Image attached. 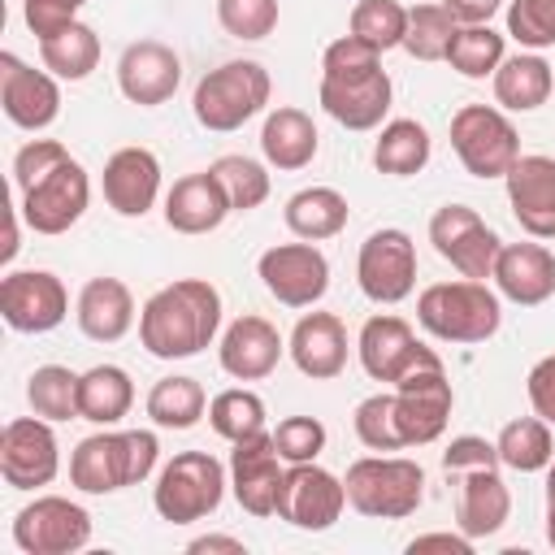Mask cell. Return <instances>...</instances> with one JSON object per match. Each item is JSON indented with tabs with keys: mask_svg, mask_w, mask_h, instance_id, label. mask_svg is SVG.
Wrapping results in <instances>:
<instances>
[{
	"mask_svg": "<svg viewBox=\"0 0 555 555\" xmlns=\"http://www.w3.org/2000/svg\"><path fill=\"white\" fill-rule=\"evenodd\" d=\"M221 334V291L208 278H178L139 308V343L156 360H191Z\"/></svg>",
	"mask_w": 555,
	"mask_h": 555,
	"instance_id": "obj_1",
	"label": "cell"
},
{
	"mask_svg": "<svg viewBox=\"0 0 555 555\" xmlns=\"http://www.w3.org/2000/svg\"><path fill=\"white\" fill-rule=\"evenodd\" d=\"M416 321L438 343H486L503 325V295L473 278L434 282L416 295Z\"/></svg>",
	"mask_w": 555,
	"mask_h": 555,
	"instance_id": "obj_2",
	"label": "cell"
},
{
	"mask_svg": "<svg viewBox=\"0 0 555 555\" xmlns=\"http://www.w3.org/2000/svg\"><path fill=\"white\" fill-rule=\"evenodd\" d=\"M273 95V78L260 61L251 56H238V61H221L217 69H208L199 82H195V95H191V113L204 130L212 134H230V130H243L256 113H264Z\"/></svg>",
	"mask_w": 555,
	"mask_h": 555,
	"instance_id": "obj_3",
	"label": "cell"
},
{
	"mask_svg": "<svg viewBox=\"0 0 555 555\" xmlns=\"http://www.w3.org/2000/svg\"><path fill=\"white\" fill-rule=\"evenodd\" d=\"M347 507L369 520H403L425 503V468L408 455H360L347 464Z\"/></svg>",
	"mask_w": 555,
	"mask_h": 555,
	"instance_id": "obj_4",
	"label": "cell"
},
{
	"mask_svg": "<svg viewBox=\"0 0 555 555\" xmlns=\"http://www.w3.org/2000/svg\"><path fill=\"white\" fill-rule=\"evenodd\" d=\"M230 468L208 455V451H178L173 460L160 464L156 486H152V507L169 525H195L212 516L225 499Z\"/></svg>",
	"mask_w": 555,
	"mask_h": 555,
	"instance_id": "obj_5",
	"label": "cell"
},
{
	"mask_svg": "<svg viewBox=\"0 0 555 555\" xmlns=\"http://www.w3.org/2000/svg\"><path fill=\"white\" fill-rule=\"evenodd\" d=\"M395 412H399V429L408 447H429L442 438L451 408H455V390L447 382V364L442 356L429 347L395 386Z\"/></svg>",
	"mask_w": 555,
	"mask_h": 555,
	"instance_id": "obj_6",
	"label": "cell"
},
{
	"mask_svg": "<svg viewBox=\"0 0 555 555\" xmlns=\"http://www.w3.org/2000/svg\"><path fill=\"white\" fill-rule=\"evenodd\" d=\"M451 152L460 156L464 173L490 182L516 165L520 134L499 104H464L451 117Z\"/></svg>",
	"mask_w": 555,
	"mask_h": 555,
	"instance_id": "obj_7",
	"label": "cell"
},
{
	"mask_svg": "<svg viewBox=\"0 0 555 555\" xmlns=\"http://www.w3.org/2000/svg\"><path fill=\"white\" fill-rule=\"evenodd\" d=\"M91 542V512L65 494H35L13 516V546L22 555H74Z\"/></svg>",
	"mask_w": 555,
	"mask_h": 555,
	"instance_id": "obj_8",
	"label": "cell"
},
{
	"mask_svg": "<svg viewBox=\"0 0 555 555\" xmlns=\"http://www.w3.org/2000/svg\"><path fill=\"white\" fill-rule=\"evenodd\" d=\"M429 243L434 251L460 273V278H473V282H490L494 273V260H499V230L481 221L477 208L468 204H442L434 217H429Z\"/></svg>",
	"mask_w": 555,
	"mask_h": 555,
	"instance_id": "obj_9",
	"label": "cell"
},
{
	"mask_svg": "<svg viewBox=\"0 0 555 555\" xmlns=\"http://www.w3.org/2000/svg\"><path fill=\"white\" fill-rule=\"evenodd\" d=\"M256 278L282 308H317L330 291V260L317 243H273L256 260Z\"/></svg>",
	"mask_w": 555,
	"mask_h": 555,
	"instance_id": "obj_10",
	"label": "cell"
},
{
	"mask_svg": "<svg viewBox=\"0 0 555 555\" xmlns=\"http://www.w3.org/2000/svg\"><path fill=\"white\" fill-rule=\"evenodd\" d=\"M356 282L373 304H403L416 291V243L399 225H382L360 243Z\"/></svg>",
	"mask_w": 555,
	"mask_h": 555,
	"instance_id": "obj_11",
	"label": "cell"
},
{
	"mask_svg": "<svg viewBox=\"0 0 555 555\" xmlns=\"http://www.w3.org/2000/svg\"><path fill=\"white\" fill-rule=\"evenodd\" d=\"M17 195H22L17 208H22L26 225L35 234L52 238V234H65V230H74L82 221V212L91 204V173H87L82 160L65 156L43 182H35L30 191H17Z\"/></svg>",
	"mask_w": 555,
	"mask_h": 555,
	"instance_id": "obj_12",
	"label": "cell"
},
{
	"mask_svg": "<svg viewBox=\"0 0 555 555\" xmlns=\"http://www.w3.org/2000/svg\"><path fill=\"white\" fill-rule=\"evenodd\" d=\"M61 473V442L52 421L43 416H13L0 429V477L13 490H39L52 486V477Z\"/></svg>",
	"mask_w": 555,
	"mask_h": 555,
	"instance_id": "obj_13",
	"label": "cell"
},
{
	"mask_svg": "<svg viewBox=\"0 0 555 555\" xmlns=\"http://www.w3.org/2000/svg\"><path fill=\"white\" fill-rule=\"evenodd\" d=\"M343 507H347L343 477H334L317 460L312 464H286L282 490H278V520H286L291 529H304V533H321V529L338 525Z\"/></svg>",
	"mask_w": 555,
	"mask_h": 555,
	"instance_id": "obj_14",
	"label": "cell"
},
{
	"mask_svg": "<svg viewBox=\"0 0 555 555\" xmlns=\"http://www.w3.org/2000/svg\"><path fill=\"white\" fill-rule=\"evenodd\" d=\"M0 317L17 334H48L69 317V291L48 269H9L0 278Z\"/></svg>",
	"mask_w": 555,
	"mask_h": 555,
	"instance_id": "obj_15",
	"label": "cell"
},
{
	"mask_svg": "<svg viewBox=\"0 0 555 555\" xmlns=\"http://www.w3.org/2000/svg\"><path fill=\"white\" fill-rule=\"evenodd\" d=\"M230 490L234 503L247 516H278V490H282V473L286 460L278 455L273 429H260L251 438L230 442Z\"/></svg>",
	"mask_w": 555,
	"mask_h": 555,
	"instance_id": "obj_16",
	"label": "cell"
},
{
	"mask_svg": "<svg viewBox=\"0 0 555 555\" xmlns=\"http://www.w3.org/2000/svg\"><path fill=\"white\" fill-rule=\"evenodd\" d=\"M0 108L17 130H48L61 117V78L26 65L17 52H0Z\"/></svg>",
	"mask_w": 555,
	"mask_h": 555,
	"instance_id": "obj_17",
	"label": "cell"
},
{
	"mask_svg": "<svg viewBox=\"0 0 555 555\" xmlns=\"http://www.w3.org/2000/svg\"><path fill=\"white\" fill-rule=\"evenodd\" d=\"M317 100L343 130H377V126H386V113H390V100H395V82H390V74L382 65L364 69V74H347V78L321 74Z\"/></svg>",
	"mask_w": 555,
	"mask_h": 555,
	"instance_id": "obj_18",
	"label": "cell"
},
{
	"mask_svg": "<svg viewBox=\"0 0 555 555\" xmlns=\"http://www.w3.org/2000/svg\"><path fill=\"white\" fill-rule=\"evenodd\" d=\"M282 356H286V338L260 312L234 317L221 330V338H217V364L234 382H260V377H269L282 364Z\"/></svg>",
	"mask_w": 555,
	"mask_h": 555,
	"instance_id": "obj_19",
	"label": "cell"
},
{
	"mask_svg": "<svg viewBox=\"0 0 555 555\" xmlns=\"http://www.w3.org/2000/svg\"><path fill=\"white\" fill-rule=\"evenodd\" d=\"M178 82H182V56L160 39H134L117 56V91L139 108H156L173 100Z\"/></svg>",
	"mask_w": 555,
	"mask_h": 555,
	"instance_id": "obj_20",
	"label": "cell"
},
{
	"mask_svg": "<svg viewBox=\"0 0 555 555\" xmlns=\"http://www.w3.org/2000/svg\"><path fill=\"white\" fill-rule=\"evenodd\" d=\"M69 486L82 494H117L134 486L130 464V429H95L69 451Z\"/></svg>",
	"mask_w": 555,
	"mask_h": 555,
	"instance_id": "obj_21",
	"label": "cell"
},
{
	"mask_svg": "<svg viewBox=\"0 0 555 555\" xmlns=\"http://www.w3.org/2000/svg\"><path fill=\"white\" fill-rule=\"evenodd\" d=\"M503 186L516 225L529 238H555V156L520 152L516 165L503 173Z\"/></svg>",
	"mask_w": 555,
	"mask_h": 555,
	"instance_id": "obj_22",
	"label": "cell"
},
{
	"mask_svg": "<svg viewBox=\"0 0 555 555\" xmlns=\"http://www.w3.org/2000/svg\"><path fill=\"white\" fill-rule=\"evenodd\" d=\"M429 347L416 338V330L395 317V312H373L360 334H356V356H360V369L373 377V382H386L395 386Z\"/></svg>",
	"mask_w": 555,
	"mask_h": 555,
	"instance_id": "obj_23",
	"label": "cell"
},
{
	"mask_svg": "<svg viewBox=\"0 0 555 555\" xmlns=\"http://www.w3.org/2000/svg\"><path fill=\"white\" fill-rule=\"evenodd\" d=\"M494 291L516 304V308H538L555 295V251L533 238V243H503L494 273H490Z\"/></svg>",
	"mask_w": 555,
	"mask_h": 555,
	"instance_id": "obj_24",
	"label": "cell"
},
{
	"mask_svg": "<svg viewBox=\"0 0 555 555\" xmlns=\"http://www.w3.org/2000/svg\"><path fill=\"white\" fill-rule=\"evenodd\" d=\"M160 199V160L152 147H117L104 160V204L117 217H147Z\"/></svg>",
	"mask_w": 555,
	"mask_h": 555,
	"instance_id": "obj_25",
	"label": "cell"
},
{
	"mask_svg": "<svg viewBox=\"0 0 555 555\" xmlns=\"http://www.w3.org/2000/svg\"><path fill=\"white\" fill-rule=\"evenodd\" d=\"M230 212H234L230 195H225V186L217 182L212 169L182 173L165 191V225L173 234H212Z\"/></svg>",
	"mask_w": 555,
	"mask_h": 555,
	"instance_id": "obj_26",
	"label": "cell"
},
{
	"mask_svg": "<svg viewBox=\"0 0 555 555\" xmlns=\"http://www.w3.org/2000/svg\"><path fill=\"white\" fill-rule=\"evenodd\" d=\"M291 364L312 377V382H330L347 369V325L334 312H304L286 338Z\"/></svg>",
	"mask_w": 555,
	"mask_h": 555,
	"instance_id": "obj_27",
	"label": "cell"
},
{
	"mask_svg": "<svg viewBox=\"0 0 555 555\" xmlns=\"http://www.w3.org/2000/svg\"><path fill=\"white\" fill-rule=\"evenodd\" d=\"M321 152V134H317V121L295 108V104H278L264 113V126H260V156L269 169L278 173H299L317 160Z\"/></svg>",
	"mask_w": 555,
	"mask_h": 555,
	"instance_id": "obj_28",
	"label": "cell"
},
{
	"mask_svg": "<svg viewBox=\"0 0 555 555\" xmlns=\"http://www.w3.org/2000/svg\"><path fill=\"white\" fill-rule=\"evenodd\" d=\"M134 295L121 278H91L74 299V321L91 343H117L134 330Z\"/></svg>",
	"mask_w": 555,
	"mask_h": 555,
	"instance_id": "obj_29",
	"label": "cell"
},
{
	"mask_svg": "<svg viewBox=\"0 0 555 555\" xmlns=\"http://www.w3.org/2000/svg\"><path fill=\"white\" fill-rule=\"evenodd\" d=\"M507 516H512V490L499 477V468L460 473V494H455V525H460V533H468L473 542L490 538V533H499L507 525Z\"/></svg>",
	"mask_w": 555,
	"mask_h": 555,
	"instance_id": "obj_30",
	"label": "cell"
},
{
	"mask_svg": "<svg viewBox=\"0 0 555 555\" xmlns=\"http://www.w3.org/2000/svg\"><path fill=\"white\" fill-rule=\"evenodd\" d=\"M490 87H494V104L499 108H507V113H533V108H542L551 100L555 69H551V61L542 52H525L520 48V52L503 56V65L494 69Z\"/></svg>",
	"mask_w": 555,
	"mask_h": 555,
	"instance_id": "obj_31",
	"label": "cell"
},
{
	"mask_svg": "<svg viewBox=\"0 0 555 555\" xmlns=\"http://www.w3.org/2000/svg\"><path fill=\"white\" fill-rule=\"evenodd\" d=\"M282 221L295 238H308V243H325L334 234L347 230L351 221V204L338 186H304L286 199L282 208Z\"/></svg>",
	"mask_w": 555,
	"mask_h": 555,
	"instance_id": "obj_32",
	"label": "cell"
},
{
	"mask_svg": "<svg viewBox=\"0 0 555 555\" xmlns=\"http://www.w3.org/2000/svg\"><path fill=\"white\" fill-rule=\"evenodd\" d=\"M434 156V139L416 117H390L373 139V169L386 178H416Z\"/></svg>",
	"mask_w": 555,
	"mask_h": 555,
	"instance_id": "obj_33",
	"label": "cell"
},
{
	"mask_svg": "<svg viewBox=\"0 0 555 555\" xmlns=\"http://www.w3.org/2000/svg\"><path fill=\"white\" fill-rule=\"evenodd\" d=\"M134 408V382L121 364H91L78 373V412L91 425H117Z\"/></svg>",
	"mask_w": 555,
	"mask_h": 555,
	"instance_id": "obj_34",
	"label": "cell"
},
{
	"mask_svg": "<svg viewBox=\"0 0 555 555\" xmlns=\"http://www.w3.org/2000/svg\"><path fill=\"white\" fill-rule=\"evenodd\" d=\"M143 408L156 429H191V425H199V416H208V390L199 386V377L173 373L147 390Z\"/></svg>",
	"mask_w": 555,
	"mask_h": 555,
	"instance_id": "obj_35",
	"label": "cell"
},
{
	"mask_svg": "<svg viewBox=\"0 0 555 555\" xmlns=\"http://www.w3.org/2000/svg\"><path fill=\"white\" fill-rule=\"evenodd\" d=\"M494 447H499V464L512 468V473H546V464L555 460L551 425H546L538 412L507 421V425L499 429Z\"/></svg>",
	"mask_w": 555,
	"mask_h": 555,
	"instance_id": "obj_36",
	"label": "cell"
},
{
	"mask_svg": "<svg viewBox=\"0 0 555 555\" xmlns=\"http://www.w3.org/2000/svg\"><path fill=\"white\" fill-rule=\"evenodd\" d=\"M39 61H43V69L56 74L61 82H82V78H91V69L100 65V35H95V26L74 22V26H65L61 35L43 39V43H39Z\"/></svg>",
	"mask_w": 555,
	"mask_h": 555,
	"instance_id": "obj_37",
	"label": "cell"
},
{
	"mask_svg": "<svg viewBox=\"0 0 555 555\" xmlns=\"http://www.w3.org/2000/svg\"><path fill=\"white\" fill-rule=\"evenodd\" d=\"M503 56H507V35H499L490 22L460 26L455 39H451V48H447V65L460 78H473V82L494 78V69L503 65Z\"/></svg>",
	"mask_w": 555,
	"mask_h": 555,
	"instance_id": "obj_38",
	"label": "cell"
},
{
	"mask_svg": "<svg viewBox=\"0 0 555 555\" xmlns=\"http://www.w3.org/2000/svg\"><path fill=\"white\" fill-rule=\"evenodd\" d=\"M26 403L35 416L61 425V421H82L78 412V373L65 364H39L26 377Z\"/></svg>",
	"mask_w": 555,
	"mask_h": 555,
	"instance_id": "obj_39",
	"label": "cell"
},
{
	"mask_svg": "<svg viewBox=\"0 0 555 555\" xmlns=\"http://www.w3.org/2000/svg\"><path fill=\"white\" fill-rule=\"evenodd\" d=\"M208 425L217 438L225 442H238V438H251L260 429H269V408L256 390L247 386H230V390H217L208 399Z\"/></svg>",
	"mask_w": 555,
	"mask_h": 555,
	"instance_id": "obj_40",
	"label": "cell"
},
{
	"mask_svg": "<svg viewBox=\"0 0 555 555\" xmlns=\"http://www.w3.org/2000/svg\"><path fill=\"white\" fill-rule=\"evenodd\" d=\"M208 169H212L217 182L225 186L234 212H251V208H260V204L269 199V191H273L269 165H260V160H251V156H243V152H225V156H217Z\"/></svg>",
	"mask_w": 555,
	"mask_h": 555,
	"instance_id": "obj_41",
	"label": "cell"
},
{
	"mask_svg": "<svg viewBox=\"0 0 555 555\" xmlns=\"http://www.w3.org/2000/svg\"><path fill=\"white\" fill-rule=\"evenodd\" d=\"M347 30L364 43H373L377 52H390V48H403V35H408V4L399 0H356L351 4V17H347Z\"/></svg>",
	"mask_w": 555,
	"mask_h": 555,
	"instance_id": "obj_42",
	"label": "cell"
},
{
	"mask_svg": "<svg viewBox=\"0 0 555 555\" xmlns=\"http://www.w3.org/2000/svg\"><path fill=\"white\" fill-rule=\"evenodd\" d=\"M455 30H460V22L442 4H412L408 9L403 52L416 56V61H447V48H451Z\"/></svg>",
	"mask_w": 555,
	"mask_h": 555,
	"instance_id": "obj_43",
	"label": "cell"
},
{
	"mask_svg": "<svg viewBox=\"0 0 555 555\" xmlns=\"http://www.w3.org/2000/svg\"><path fill=\"white\" fill-rule=\"evenodd\" d=\"M351 429L360 438V447L369 451H403V429H399V412H395V390H377L364 395L351 412Z\"/></svg>",
	"mask_w": 555,
	"mask_h": 555,
	"instance_id": "obj_44",
	"label": "cell"
},
{
	"mask_svg": "<svg viewBox=\"0 0 555 555\" xmlns=\"http://www.w3.org/2000/svg\"><path fill=\"white\" fill-rule=\"evenodd\" d=\"M507 35L525 52L555 48V0H507Z\"/></svg>",
	"mask_w": 555,
	"mask_h": 555,
	"instance_id": "obj_45",
	"label": "cell"
},
{
	"mask_svg": "<svg viewBox=\"0 0 555 555\" xmlns=\"http://www.w3.org/2000/svg\"><path fill=\"white\" fill-rule=\"evenodd\" d=\"M217 22L230 39H269L278 26V0H217Z\"/></svg>",
	"mask_w": 555,
	"mask_h": 555,
	"instance_id": "obj_46",
	"label": "cell"
},
{
	"mask_svg": "<svg viewBox=\"0 0 555 555\" xmlns=\"http://www.w3.org/2000/svg\"><path fill=\"white\" fill-rule=\"evenodd\" d=\"M325 425L317 416H282L278 429H273V442H278V455L286 464H312L321 451H325Z\"/></svg>",
	"mask_w": 555,
	"mask_h": 555,
	"instance_id": "obj_47",
	"label": "cell"
},
{
	"mask_svg": "<svg viewBox=\"0 0 555 555\" xmlns=\"http://www.w3.org/2000/svg\"><path fill=\"white\" fill-rule=\"evenodd\" d=\"M65 156H69V147H65L61 139H30V143H22L17 156H13V186H17V191H30V186L43 182Z\"/></svg>",
	"mask_w": 555,
	"mask_h": 555,
	"instance_id": "obj_48",
	"label": "cell"
},
{
	"mask_svg": "<svg viewBox=\"0 0 555 555\" xmlns=\"http://www.w3.org/2000/svg\"><path fill=\"white\" fill-rule=\"evenodd\" d=\"M377 65H382V52H377L373 43L356 39L351 30H347V35H338L334 43H325V52H321V74H330V78L364 74V69H377Z\"/></svg>",
	"mask_w": 555,
	"mask_h": 555,
	"instance_id": "obj_49",
	"label": "cell"
},
{
	"mask_svg": "<svg viewBox=\"0 0 555 555\" xmlns=\"http://www.w3.org/2000/svg\"><path fill=\"white\" fill-rule=\"evenodd\" d=\"M82 4H87V0H22V22H26V30L43 43V39L61 35L65 26H74Z\"/></svg>",
	"mask_w": 555,
	"mask_h": 555,
	"instance_id": "obj_50",
	"label": "cell"
},
{
	"mask_svg": "<svg viewBox=\"0 0 555 555\" xmlns=\"http://www.w3.org/2000/svg\"><path fill=\"white\" fill-rule=\"evenodd\" d=\"M442 468L460 477V473H473V468H503V464H499V447H494L490 438H481V434H460V438L447 442Z\"/></svg>",
	"mask_w": 555,
	"mask_h": 555,
	"instance_id": "obj_51",
	"label": "cell"
},
{
	"mask_svg": "<svg viewBox=\"0 0 555 555\" xmlns=\"http://www.w3.org/2000/svg\"><path fill=\"white\" fill-rule=\"evenodd\" d=\"M525 395H529V408H533L546 425H555V356H542V360L529 369Z\"/></svg>",
	"mask_w": 555,
	"mask_h": 555,
	"instance_id": "obj_52",
	"label": "cell"
},
{
	"mask_svg": "<svg viewBox=\"0 0 555 555\" xmlns=\"http://www.w3.org/2000/svg\"><path fill=\"white\" fill-rule=\"evenodd\" d=\"M421 551H451V555H473V538L468 533H416L408 542V555Z\"/></svg>",
	"mask_w": 555,
	"mask_h": 555,
	"instance_id": "obj_53",
	"label": "cell"
},
{
	"mask_svg": "<svg viewBox=\"0 0 555 555\" xmlns=\"http://www.w3.org/2000/svg\"><path fill=\"white\" fill-rule=\"evenodd\" d=\"M460 26H481V22H490L499 9H503V0H438Z\"/></svg>",
	"mask_w": 555,
	"mask_h": 555,
	"instance_id": "obj_54",
	"label": "cell"
},
{
	"mask_svg": "<svg viewBox=\"0 0 555 555\" xmlns=\"http://www.w3.org/2000/svg\"><path fill=\"white\" fill-rule=\"evenodd\" d=\"M186 551H191V555H212V551L247 555V542H243V538H230V533H204V538H191Z\"/></svg>",
	"mask_w": 555,
	"mask_h": 555,
	"instance_id": "obj_55",
	"label": "cell"
},
{
	"mask_svg": "<svg viewBox=\"0 0 555 555\" xmlns=\"http://www.w3.org/2000/svg\"><path fill=\"white\" fill-rule=\"evenodd\" d=\"M22 221H26V217H22V208L13 204V208H9V234H4V247H0V260H4V264H9V260L17 256V247H22V243H17V238H22Z\"/></svg>",
	"mask_w": 555,
	"mask_h": 555,
	"instance_id": "obj_56",
	"label": "cell"
},
{
	"mask_svg": "<svg viewBox=\"0 0 555 555\" xmlns=\"http://www.w3.org/2000/svg\"><path fill=\"white\" fill-rule=\"evenodd\" d=\"M546 503H555V460L546 464Z\"/></svg>",
	"mask_w": 555,
	"mask_h": 555,
	"instance_id": "obj_57",
	"label": "cell"
},
{
	"mask_svg": "<svg viewBox=\"0 0 555 555\" xmlns=\"http://www.w3.org/2000/svg\"><path fill=\"white\" fill-rule=\"evenodd\" d=\"M546 542L555 546V503H546Z\"/></svg>",
	"mask_w": 555,
	"mask_h": 555,
	"instance_id": "obj_58",
	"label": "cell"
}]
</instances>
